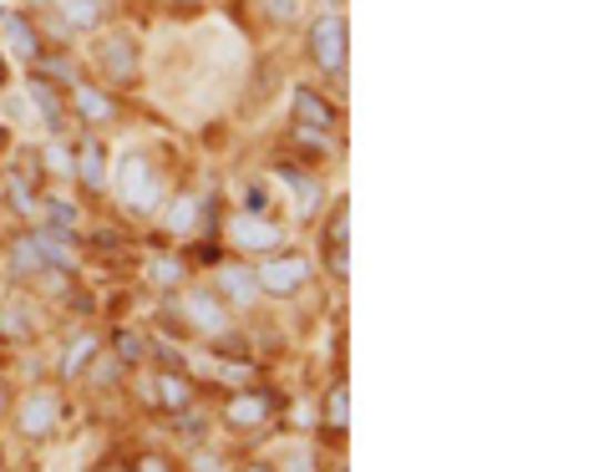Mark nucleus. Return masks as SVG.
Instances as JSON below:
<instances>
[{
  "label": "nucleus",
  "instance_id": "1",
  "mask_svg": "<svg viewBox=\"0 0 609 472\" xmlns=\"http://www.w3.org/2000/svg\"><path fill=\"white\" fill-rule=\"evenodd\" d=\"M118 194H122V204H128L132 214H153V208L163 204V178H158V163H153V157H143V153L122 157Z\"/></svg>",
  "mask_w": 609,
  "mask_h": 472
},
{
  "label": "nucleus",
  "instance_id": "2",
  "mask_svg": "<svg viewBox=\"0 0 609 472\" xmlns=\"http://www.w3.org/2000/svg\"><path fill=\"white\" fill-rule=\"evenodd\" d=\"M254 285L260 295H275V300H290L311 285V259L305 255H264V265L254 269Z\"/></svg>",
  "mask_w": 609,
  "mask_h": 472
},
{
  "label": "nucleus",
  "instance_id": "3",
  "mask_svg": "<svg viewBox=\"0 0 609 472\" xmlns=\"http://www.w3.org/2000/svg\"><path fill=\"white\" fill-rule=\"evenodd\" d=\"M275 412H280V397H275V391H264V387H244V391H234V397H229L224 422L234 427V432H254V427L275 422Z\"/></svg>",
  "mask_w": 609,
  "mask_h": 472
},
{
  "label": "nucleus",
  "instance_id": "4",
  "mask_svg": "<svg viewBox=\"0 0 609 472\" xmlns=\"http://www.w3.org/2000/svg\"><path fill=\"white\" fill-rule=\"evenodd\" d=\"M311 61L321 72H346V21L335 11H325L321 21L311 25Z\"/></svg>",
  "mask_w": 609,
  "mask_h": 472
},
{
  "label": "nucleus",
  "instance_id": "5",
  "mask_svg": "<svg viewBox=\"0 0 609 472\" xmlns=\"http://www.w3.org/2000/svg\"><path fill=\"white\" fill-rule=\"evenodd\" d=\"M229 239L240 244V249H250V255H275V244L285 239V234L264 214H234L229 218Z\"/></svg>",
  "mask_w": 609,
  "mask_h": 472
},
{
  "label": "nucleus",
  "instance_id": "6",
  "mask_svg": "<svg viewBox=\"0 0 609 472\" xmlns=\"http://www.w3.org/2000/svg\"><path fill=\"white\" fill-rule=\"evenodd\" d=\"M57 417H61V401L51 397V391H31V397L21 401V412H16V427H21V437L41 442V437H51Z\"/></svg>",
  "mask_w": 609,
  "mask_h": 472
},
{
  "label": "nucleus",
  "instance_id": "7",
  "mask_svg": "<svg viewBox=\"0 0 609 472\" xmlns=\"http://www.w3.org/2000/svg\"><path fill=\"white\" fill-rule=\"evenodd\" d=\"M179 310H183V320H189V326L209 330V336H219V330H224V300H219V295H209V290H189L179 300Z\"/></svg>",
  "mask_w": 609,
  "mask_h": 472
},
{
  "label": "nucleus",
  "instance_id": "8",
  "mask_svg": "<svg viewBox=\"0 0 609 472\" xmlns=\"http://www.w3.org/2000/svg\"><path fill=\"white\" fill-rule=\"evenodd\" d=\"M219 300H229V305H254L260 300V285H254V269H244V265H219Z\"/></svg>",
  "mask_w": 609,
  "mask_h": 472
},
{
  "label": "nucleus",
  "instance_id": "9",
  "mask_svg": "<svg viewBox=\"0 0 609 472\" xmlns=\"http://www.w3.org/2000/svg\"><path fill=\"white\" fill-rule=\"evenodd\" d=\"M97 57H102V72L118 82H132V72H138V41L132 37H108L97 47Z\"/></svg>",
  "mask_w": 609,
  "mask_h": 472
},
{
  "label": "nucleus",
  "instance_id": "10",
  "mask_svg": "<svg viewBox=\"0 0 609 472\" xmlns=\"http://www.w3.org/2000/svg\"><path fill=\"white\" fill-rule=\"evenodd\" d=\"M0 31H6V47H11V57L21 61H41V37H37V25L21 21L16 11L0 16Z\"/></svg>",
  "mask_w": 609,
  "mask_h": 472
},
{
  "label": "nucleus",
  "instance_id": "11",
  "mask_svg": "<svg viewBox=\"0 0 609 472\" xmlns=\"http://www.w3.org/2000/svg\"><path fill=\"white\" fill-rule=\"evenodd\" d=\"M295 117H300V127H311V133H331L335 127V107L321 98V92H311V86H300L295 92Z\"/></svg>",
  "mask_w": 609,
  "mask_h": 472
},
{
  "label": "nucleus",
  "instance_id": "12",
  "mask_svg": "<svg viewBox=\"0 0 609 472\" xmlns=\"http://www.w3.org/2000/svg\"><path fill=\"white\" fill-rule=\"evenodd\" d=\"M346 229H351V208L335 204L331 224H325V259H331V275H346Z\"/></svg>",
  "mask_w": 609,
  "mask_h": 472
},
{
  "label": "nucleus",
  "instance_id": "13",
  "mask_svg": "<svg viewBox=\"0 0 609 472\" xmlns=\"http://www.w3.org/2000/svg\"><path fill=\"white\" fill-rule=\"evenodd\" d=\"M72 173L92 194H102V183H108V153H102V143H82V153L72 157Z\"/></svg>",
  "mask_w": 609,
  "mask_h": 472
},
{
  "label": "nucleus",
  "instance_id": "14",
  "mask_svg": "<svg viewBox=\"0 0 609 472\" xmlns=\"http://www.w3.org/2000/svg\"><path fill=\"white\" fill-rule=\"evenodd\" d=\"M148 391H153L158 412H183V407H189V397H193V391H189V381H183L179 371H158V381H153V387H148Z\"/></svg>",
  "mask_w": 609,
  "mask_h": 472
},
{
  "label": "nucleus",
  "instance_id": "15",
  "mask_svg": "<svg viewBox=\"0 0 609 472\" xmlns=\"http://www.w3.org/2000/svg\"><path fill=\"white\" fill-rule=\"evenodd\" d=\"M67 31H92L102 25V0H51Z\"/></svg>",
  "mask_w": 609,
  "mask_h": 472
},
{
  "label": "nucleus",
  "instance_id": "16",
  "mask_svg": "<svg viewBox=\"0 0 609 472\" xmlns=\"http://www.w3.org/2000/svg\"><path fill=\"white\" fill-rule=\"evenodd\" d=\"M77 112H82L87 122H112V117H118L112 98H102L92 82H77Z\"/></svg>",
  "mask_w": 609,
  "mask_h": 472
},
{
  "label": "nucleus",
  "instance_id": "17",
  "mask_svg": "<svg viewBox=\"0 0 609 472\" xmlns=\"http://www.w3.org/2000/svg\"><path fill=\"white\" fill-rule=\"evenodd\" d=\"M321 422H325V432H346V422H351V387H346V381H335V387H331Z\"/></svg>",
  "mask_w": 609,
  "mask_h": 472
},
{
  "label": "nucleus",
  "instance_id": "18",
  "mask_svg": "<svg viewBox=\"0 0 609 472\" xmlns=\"http://www.w3.org/2000/svg\"><path fill=\"white\" fill-rule=\"evenodd\" d=\"M280 178L295 188L300 214H315V208H321V183H315V178H305V173H295V168H280Z\"/></svg>",
  "mask_w": 609,
  "mask_h": 472
},
{
  "label": "nucleus",
  "instance_id": "19",
  "mask_svg": "<svg viewBox=\"0 0 609 472\" xmlns=\"http://www.w3.org/2000/svg\"><path fill=\"white\" fill-rule=\"evenodd\" d=\"M31 98H37V107H41V117H47L51 133H61V102H57V92H51L41 76H31Z\"/></svg>",
  "mask_w": 609,
  "mask_h": 472
},
{
  "label": "nucleus",
  "instance_id": "20",
  "mask_svg": "<svg viewBox=\"0 0 609 472\" xmlns=\"http://www.w3.org/2000/svg\"><path fill=\"white\" fill-rule=\"evenodd\" d=\"M148 279H153L158 290H179V285H183V265H179V259H148Z\"/></svg>",
  "mask_w": 609,
  "mask_h": 472
},
{
  "label": "nucleus",
  "instance_id": "21",
  "mask_svg": "<svg viewBox=\"0 0 609 472\" xmlns=\"http://www.w3.org/2000/svg\"><path fill=\"white\" fill-rule=\"evenodd\" d=\"M92 356H97V340H92V336H77V340H72V351L61 356V376H77L87 361H92Z\"/></svg>",
  "mask_w": 609,
  "mask_h": 472
},
{
  "label": "nucleus",
  "instance_id": "22",
  "mask_svg": "<svg viewBox=\"0 0 609 472\" xmlns=\"http://www.w3.org/2000/svg\"><path fill=\"white\" fill-rule=\"evenodd\" d=\"M0 330L6 336H31V310L16 300H6V310H0Z\"/></svg>",
  "mask_w": 609,
  "mask_h": 472
},
{
  "label": "nucleus",
  "instance_id": "23",
  "mask_svg": "<svg viewBox=\"0 0 609 472\" xmlns=\"http://www.w3.org/2000/svg\"><path fill=\"white\" fill-rule=\"evenodd\" d=\"M193 218H199V204H193L189 194L173 198V208H168V229H173V234H189V229H193Z\"/></svg>",
  "mask_w": 609,
  "mask_h": 472
},
{
  "label": "nucleus",
  "instance_id": "24",
  "mask_svg": "<svg viewBox=\"0 0 609 472\" xmlns=\"http://www.w3.org/2000/svg\"><path fill=\"white\" fill-rule=\"evenodd\" d=\"M6 198H11L16 214H37V188H31V178H16V183H11V194H6Z\"/></svg>",
  "mask_w": 609,
  "mask_h": 472
},
{
  "label": "nucleus",
  "instance_id": "25",
  "mask_svg": "<svg viewBox=\"0 0 609 472\" xmlns=\"http://www.w3.org/2000/svg\"><path fill=\"white\" fill-rule=\"evenodd\" d=\"M51 204V224H57V229H72L77 224V204H67V198H47Z\"/></svg>",
  "mask_w": 609,
  "mask_h": 472
},
{
  "label": "nucleus",
  "instance_id": "26",
  "mask_svg": "<svg viewBox=\"0 0 609 472\" xmlns=\"http://www.w3.org/2000/svg\"><path fill=\"white\" fill-rule=\"evenodd\" d=\"M250 376H254L250 361H219V381H240V387H244Z\"/></svg>",
  "mask_w": 609,
  "mask_h": 472
},
{
  "label": "nucleus",
  "instance_id": "27",
  "mask_svg": "<svg viewBox=\"0 0 609 472\" xmlns=\"http://www.w3.org/2000/svg\"><path fill=\"white\" fill-rule=\"evenodd\" d=\"M47 168L67 178V173H72V153H67V147H61V143H51V147H47Z\"/></svg>",
  "mask_w": 609,
  "mask_h": 472
},
{
  "label": "nucleus",
  "instance_id": "28",
  "mask_svg": "<svg viewBox=\"0 0 609 472\" xmlns=\"http://www.w3.org/2000/svg\"><path fill=\"white\" fill-rule=\"evenodd\" d=\"M143 351H148V346L132 336V330H122V336H118V361H138Z\"/></svg>",
  "mask_w": 609,
  "mask_h": 472
},
{
  "label": "nucleus",
  "instance_id": "29",
  "mask_svg": "<svg viewBox=\"0 0 609 472\" xmlns=\"http://www.w3.org/2000/svg\"><path fill=\"white\" fill-rule=\"evenodd\" d=\"M264 11L275 16V21H295V16H300V0H264Z\"/></svg>",
  "mask_w": 609,
  "mask_h": 472
},
{
  "label": "nucleus",
  "instance_id": "30",
  "mask_svg": "<svg viewBox=\"0 0 609 472\" xmlns=\"http://www.w3.org/2000/svg\"><path fill=\"white\" fill-rule=\"evenodd\" d=\"M132 472H173V468H168L158 452H148V458H138V468H132Z\"/></svg>",
  "mask_w": 609,
  "mask_h": 472
},
{
  "label": "nucleus",
  "instance_id": "31",
  "mask_svg": "<svg viewBox=\"0 0 609 472\" xmlns=\"http://www.w3.org/2000/svg\"><path fill=\"white\" fill-rule=\"evenodd\" d=\"M240 472H280V468H270V462H244Z\"/></svg>",
  "mask_w": 609,
  "mask_h": 472
},
{
  "label": "nucleus",
  "instance_id": "32",
  "mask_svg": "<svg viewBox=\"0 0 609 472\" xmlns=\"http://www.w3.org/2000/svg\"><path fill=\"white\" fill-rule=\"evenodd\" d=\"M6 407H11V391L0 387V417H6Z\"/></svg>",
  "mask_w": 609,
  "mask_h": 472
},
{
  "label": "nucleus",
  "instance_id": "33",
  "mask_svg": "<svg viewBox=\"0 0 609 472\" xmlns=\"http://www.w3.org/2000/svg\"><path fill=\"white\" fill-rule=\"evenodd\" d=\"M102 472H128V468H122V462H108V468H102Z\"/></svg>",
  "mask_w": 609,
  "mask_h": 472
},
{
  "label": "nucleus",
  "instance_id": "34",
  "mask_svg": "<svg viewBox=\"0 0 609 472\" xmlns=\"http://www.w3.org/2000/svg\"><path fill=\"white\" fill-rule=\"evenodd\" d=\"M325 6H335V0H325Z\"/></svg>",
  "mask_w": 609,
  "mask_h": 472
}]
</instances>
